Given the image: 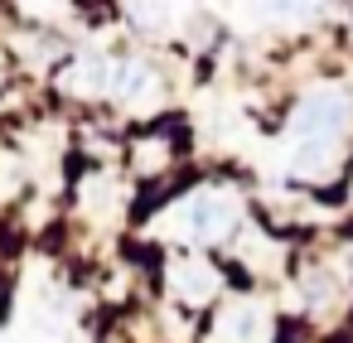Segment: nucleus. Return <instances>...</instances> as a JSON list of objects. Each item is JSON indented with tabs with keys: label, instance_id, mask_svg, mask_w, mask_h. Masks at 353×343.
Instances as JSON below:
<instances>
[{
	"label": "nucleus",
	"instance_id": "obj_5",
	"mask_svg": "<svg viewBox=\"0 0 353 343\" xmlns=\"http://www.w3.org/2000/svg\"><path fill=\"white\" fill-rule=\"evenodd\" d=\"M68 87H73V92H102V87H112V68H107L97 54H88V59L78 63V73L68 78Z\"/></svg>",
	"mask_w": 353,
	"mask_h": 343
},
{
	"label": "nucleus",
	"instance_id": "obj_4",
	"mask_svg": "<svg viewBox=\"0 0 353 343\" xmlns=\"http://www.w3.org/2000/svg\"><path fill=\"white\" fill-rule=\"evenodd\" d=\"M170 285H174V295H179V300L203 304V300H213V295H218V271H213L208 261H179V266L170 271Z\"/></svg>",
	"mask_w": 353,
	"mask_h": 343
},
{
	"label": "nucleus",
	"instance_id": "obj_2",
	"mask_svg": "<svg viewBox=\"0 0 353 343\" xmlns=\"http://www.w3.org/2000/svg\"><path fill=\"white\" fill-rule=\"evenodd\" d=\"M184 222H189V237H194V242H213V237H223V232L232 227V203H228L223 194L203 189V194L189 198Z\"/></svg>",
	"mask_w": 353,
	"mask_h": 343
},
{
	"label": "nucleus",
	"instance_id": "obj_1",
	"mask_svg": "<svg viewBox=\"0 0 353 343\" xmlns=\"http://www.w3.org/2000/svg\"><path fill=\"white\" fill-rule=\"evenodd\" d=\"M348 121H353V102H348L339 87H319V92H310V97L300 102V112H295V136H300V141H334V136L348 131Z\"/></svg>",
	"mask_w": 353,
	"mask_h": 343
},
{
	"label": "nucleus",
	"instance_id": "obj_6",
	"mask_svg": "<svg viewBox=\"0 0 353 343\" xmlns=\"http://www.w3.org/2000/svg\"><path fill=\"white\" fill-rule=\"evenodd\" d=\"M145 87H150L145 63H117V68H112V92H117V97H141Z\"/></svg>",
	"mask_w": 353,
	"mask_h": 343
},
{
	"label": "nucleus",
	"instance_id": "obj_3",
	"mask_svg": "<svg viewBox=\"0 0 353 343\" xmlns=\"http://www.w3.org/2000/svg\"><path fill=\"white\" fill-rule=\"evenodd\" d=\"M261 338H266V314L252 300L228 304L213 324V343H261Z\"/></svg>",
	"mask_w": 353,
	"mask_h": 343
},
{
	"label": "nucleus",
	"instance_id": "obj_7",
	"mask_svg": "<svg viewBox=\"0 0 353 343\" xmlns=\"http://www.w3.org/2000/svg\"><path fill=\"white\" fill-rule=\"evenodd\" d=\"M329 165H334L329 141H300V150H295V169L300 174H324Z\"/></svg>",
	"mask_w": 353,
	"mask_h": 343
},
{
	"label": "nucleus",
	"instance_id": "obj_8",
	"mask_svg": "<svg viewBox=\"0 0 353 343\" xmlns=\"http://www.w3.org/2000/svg\"><path fill=\"white\" fill-rule=\"evenodd\" d=\"M15 184H20V165L6 160V165H0V194H15Z\"/></svg>",
	"mask_w": 353,
	"mask_h": 343
}]
</instances>
